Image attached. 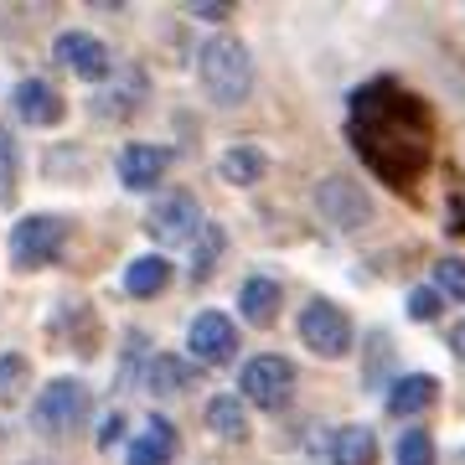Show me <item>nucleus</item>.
Returning <instances> with one entry per match:
<instances>
[{"label":"nucleus","instance_id":"f257e3e1","mask_svg":"<svg viewBox=\"0 0 465 465\" xmlns=\"http://www.w3.org/2000/svg\"><path fill=\"white\" fill-rule=\"evenodd\" d=\"M347 140L378 182L409 192L434 161L430 104L399 78H372L347 99Z\"/></svg>","mask_w":465,"mask_h":465},{"label":"nucleus","instance_id":"f03ea898","mask_svg":"<svg viewBox=\"0 0 465 465\" xmlns=\"http://www.w3.org/2000/svg\"><path fill=\"white\" fill-rule=\"evenodd\" d=\"M197 78H202V88H207V99L223 104V109L249 104V94H253V57H249V47H243L238 36H228V32L207 36L202 52H197Z\"/></svg>","mask_w":465,"mask_h":465},{"label":"nucleus","instance_id":"7ed1b4c3","mask_svg":"<svg viewBox=\"0 0 465 465\" xmlns=\"http://www.w3.org/2000/svg\"><path fill=\"white\" fill-rule=\"evenodd\" d=\"M67 232H73V223L67 217H52V213H26L11 228V264L16 269H47V264H57L63 259V249H67Z\"/></svg>","mask_w":465,"mask_h":465},{"label":"nucleus","instance_id":"20e7f679","mask_svg":"<svg viewBox=\"0 0 465 465\" xmlns=\"http://www.w3.org/2000/svg\"><path fill=\"white\" fill-rule=\"evenodd\" d=\"M88 409H94L88 382H78V378H52L47 388L36 393L32 419H36V430H42V434H73V430L88 419Z\"/></svg>","mask_w":465,"mask_h":465},{"label":"nucleus","instance_id":"39448f33","mask_svg":"<svg viewBox=\"0 0 465 465\" xmlns=\"http://www.w3.org/2000/svg\"><path fill=\"white\" fill-rule=\"evenodd\" d=\"M238 393L249 403H259L264 414H280L284 403H290V393H295V362L290 357H274V351L253 357L238 372Z\"/></svg>","mask_w":465,"mask_h":465},{"label":"nucleus","instance_id":"423d86ee","mask_svg":"<svg viewBox=\"0 0 465 465\" xmlns=\"http://www.w3.org/2000/svg\"><path fill=\"white\" fill-rule=\"evenodd\" d=\"M300 341L316 351V357H326V362H336V357H347L351 351V316L341 311V305H331V300H305V311H300Z\"/></svg>","mask_w":465,"mask_h":465},{"label":"nucleus","instance_id":"0eeeda50","mask_svg":"<svg viewBox=\"0 0 465 465\" xmlns=\"http://www.w3.org/2000/svg\"><path fill=\"white\" fill-rule=\"evenodd\" d=\"M145 232L155 238V243H192L202 232V202L186 192V186H176V192H166V197L150 207L145 217Z\"/></svg>","mask_w":465,"mask_h":465},{"label":"nucleus","instance_id":"6e6552de","mask_svg":"<svg viewBox=\"0 0 465 465\" xmlns=\"http://www.w3.org/2000/svg\"><path fill=\"white\" fill-rule=\"evenodd\" d=\"M186 351L197 357V367H223L238 357V326L223 311H202L186 331Z\"/></svg>","mask_w":465,"mask_h":465},{"label":"nucleus","instance_id":"1a4fd4ad","mask_svg":"<svg viewBox=\"0 0 465 465\" xmlns=\"http://www.w3.org/2000/svg\"><path fill=\"white\" fill-rule=\"evenodd\" d=\"M57 63H67V73H78L84 84H109V73H114V63H109V47H104L99 36L88 32H63L57 36Z\"/></svg>","mask_w":465,"mask_h":465},{"label":"nucleus","instance_id":"9d476101","mask_svg":"<svg viewBox=\"0 0 465 465\" xmlns=\"http://www.w3.org/2000/svg\"><path fill=\"white\" fill-rule=\"evenodd\" d=\"M119 182L130 186V192H150V186H161V176L171 171V150L166 145H150V140H134V145L119 150Z\"/></svg>","mask_w":465,"mask_h":465},{"label":"nucleus","instance_id":"9b49d317","mask_svg":"<svg viewBox=\"0 0 465 465\" xmlns=\"http://www.w3.org/2000/svg\"><path fill=\"white\" fill-rule=\"evenodd\" d=\"M316 207L326 217H331L336 228H362L367 217H372V202H367V192L362 186H351V182H341V176H326V182L316 186Z\"/></svg>","mask_w":465,"mask_h":465},{"label":"nucleus","instance_id":"f8f14e48","mask_svg":"<svg viewBox=\"0 0 465 465\" xmlns=\"http://www.w3.org/2000/svg\"><path fill=\"white\" fill-rule=\"evenodd\" d=\"M11 104H16V119L21 124H32V130H52V124H63V114H67L63 94H57L47 78H26V84H16Z\"/></svg>","mask_w":465,"mask_h":465},{"label":"nucleus","instance_id":"ddd939ff","mask_svg":"<svg viewBox=\"0 0 465 465\" xmlns=\"http://www.w3.org/2000/svg\"><path fill=\"white\" fill-rule=\"evenodd\" d=\"M202 382V367L197 362H186L182 351H155L145 367V388L150 393H186V388H197Z\"/></svg>","mask_w":465,"mask_h":465},{"label":"nucleus","instance_id":"4468645a","mask_svg":"<svg viewBox=\"0 0 465 465\" xmlns=\"http://www.w3.org/2000/svg\"><path fill=\"white\" fill-rule=\"evenodd\" d=\"M176 460V430H171V419L150 414L140 424V434L130 440V465H171Z\"/></svg>","mask_w":465,"mask_h":465},{"label":"nucleus","instance_id":"2eb2a0df","mask_svg":"<svg viewBox=\"0 0 465 465\" xmlns=\"http://www.w3.org/2000/svg\"><path fill=\"white\" fill-rule=\"evenodd\" d=\"M280 305H284V290H280V280H269V274H253V280H243V290H238V311H243L249 326H274V321H280Z\"/></svg>","mask_w":465,"mask_h":465},{"label":"nucleus","instance_id":"dca6fc26","mask_svg":"<svg viewBox=\"0 0 465 465\" xmlns=\"http://www.w3.org/2000/svg\"><path fill=\"white\" fill-rule=\"evenodd\" d=\"M145 88H150L145 73L130 67L114 88H99V94H94V119H130L134 109H140V99H145Z\"/></svg>","mask_w":465,"mask_h":465},{"label":"nucleus","instance_id":"f3484780","mask_svg":"<svg viewBox=\"0 0 465 465\" xmlns=\"http://www.w3.org/2000/svg\"><path fill=\"white\" fill-rule=\"evenodd\" d=\"M434 393H440V382L430 378V372H403L393 388H388V414L393 419H414L424 414L434 403Z\"/></svg>","mask_w":465,"mask_h":465},{"label":"nucleus","instance_id":"a211bd4d","mask_svg":"<svg viewBox=\"0 0 465 465\" xmlns=\"http://www.w3.org/2000/svg\"><path fill=\"white\" fill-rule=\"evenodd\" d=\"M166 284H171V259L166 253H140V259H130V269H124V295H134V300L161 295Z\"/></svg>","mask_w":465,"mask_h":465},{"label":"nucleus","instance_id":"6ab92c4d","mask_svg":"<svg viewBox=\"0 0 465 465\" xmlns=\"http://www.w3.org/2000/svg\"><path fill=\"white\" fill-rule=\"evenodd\" d=\"M331 465H378V434L367 424H341L331 434Z\"/></svg>","mask_w":465,"mask_h":465},{"label":"nucleus","instance_id":"aec40b11","mask_svg":"<svg viewBox=\"0 0 465 465\" xmlns=\"http://www.w3.org/2000/svg\"><path fill=\"white\" fill-rule=\"evenodd\" d=\"M202 419H207V430H213L217 440H232V445L249 434V414H243V399H238V393H213Z\"/></svg>","mask_w":465,"mask_h":465},{"label":"nucleus","instance_id":"412c9836","mask_svg":"<svg viewBox=\"0 0 465 465\" xmlns=\"http://www.w3.org/2000/svg\"><path fill=\"white\" fill-rule=\"evenodd\" d=\"M217 171H223V182L228 186H253V182H264L269 161H264V150L259 145H232V150H223Z\"/></svg>","mask_w":465,"mask_h":465},{"label":"nucleus","instance_id":"4be33fe9","mask_svg":"<svg viewBox=\"0 0 465 465\" xmlns=\"http://www.w3.org/2000/svg\"><path fill=\"white\" fill-rule=\"evenodd\" d=\"M223 249H228V232L217 228V223H202V232L192 238V284L213 280V264H217Z\"/></svg>","mask_w":465,"mask_h":465},{"label":"nucleus","instance_id":"5701e85b","mask_svg":"<svg viewBox=\"0 0 465 465\" xmlns=\"http://www.w3.org/2000/svg\"><path fill=\"white\" fill-rule=\"evenodd\" d=\"M16 176H21L16 134H11V124H0V207L16 202Z\"/></svg>","mask_w":465,"mask_h":465},{"label":"nucleus","instance_id":"b1692460","mask_svg":"<svg viewBox=\"0 0 465 465\" xmlns=\"http://www.w3.org/2000/svg\"><path fill=\"white\" fill-rule=\"evenodd\" d=\"M26 378H32V362H26L21 351H5V357H0V409L16 403V393L26 388Z\"/></svg>","mask_w":465,"mask_h":465},{"label":"nucleus","instance_id":"393cba45","mask_svg":"<svg viewBox=\"0 0 465 465\" xmlns=\"http://www.w3.org/2000/svg\"><path fill=\"white\" fill-rule=\"evenodd\" d=\"M399 465H434V440H430V430H409V434H399Z\"/></svg>","mask_w":465,"mask_h":465},{"label":"nucleus","instance_id":"a878e982","mask_svg":"<svg viewBox=\"0 0 465 465\" xmlns=\"http://www.w3.org/2000/svg\"><path fill=\"white\" fill-rule=\"evenodd\" d=\"M434 284H440V295H450V300H460L465 305V259H440L434 264Z\"/></svg>","mask_w":465,"mask_h":465},{"label":"nucleus","instance_id":"bb28decb","mask_svg":"<svg viewBox=\"0 0 465 465\" xmlns=\"http://www.w3.org/2000/svg\"><path fill=\"white\" fill-rule=\"evenodd\" d=\"M409 316H414V321H434V316H440V290L414 284V290H409Z\"/></svg>","mask_w":465,"mask_h":465},{"label":"nucleus","instance_id":"cd10ccee","mask_svg":"<svg viewBox=\"0 0 465 465\" xmlns=\"http://www.w3.org/2000/svg\"><path fill=\"white\" fill-rule=\"evenodd\" d=\"M119 434H124V414H104V424H99V434H94V440H99V450H109V445H119Z\"/></svg>","mask_w":465,"mask_h":465},{"label":"nucleus","instance_id":"c85d7f7f","mask_svg":"<svg viewBox=\"0 0 465 465\" xmlns=\"http://www.w3.org/2000/svg\"><path fill=\"white\" fill-rule=\"evenodd\" d=\"M228 0H223V5H217V0H197V5H192V16H207V21H228Z\"/></svg>","mask_w":465,"mask_h":465},{"label":"nucleus","instance_id":"c756f323","mask_svg":"<svg viewBox=\"0 0 465 465\" xmlns=\"http://www.w3.org/2000/svg\"><path fill=\"white\" fill-rule=\"evenodd\" d=\"M450 351H455V357H465V321L450 331Z\"/></svg>","mask_w":465,"mask_h":465},{"label":"nucleus","instance_id":"7c9ffc66","mask_svg":"<svg viewBox=\"0 0 465 465\" xmlns=\"http://www.w3.org/2000/svg\"><path fill=\"white\" fill-rule=\"evenodd\" d=\"M450 232H465V202H455V213H450Z\"/></svg>","mask_w":465,"mask_h":465},{"label":"nucleus","instance_id":"2f4dec72","mask_svg":"<svg viewBox=\"0 0 465 465\" xmlns=\"http://www.w3.org/2000/svg\"><path fill=\"white\" fill-rule=\"evenodd\" d=\"M26 465H42V460H26Z\"/></svg>","mask_w":465,"mask_h":465}]
</instances>
